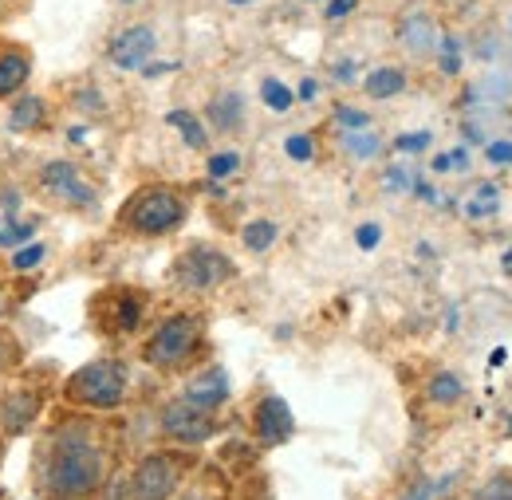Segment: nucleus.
Wrapping results in <instances>:
<instances>
[{"label":"nucleus","instance_id":"nucleus-1","mask_svg":"<svg viewBox=\"0 0 512 500\" xmlns=\"http://www.w3.org/2000/svg\"><path fill=\"white\" fill-rule=\"evenodd\" d=\"M103 477H107V457L95 434L79 422H67L64 430H56L40 469V489L52 500H83L103 485Z\"/></svg>","mask_w":512,"mask_h":500},{"label":"nucleus","instance_id":"nucleus-2","mask_svg":"<svg viewBox=\"0 0 512 500\" xmlns=\"http://www.w3.org/2000/svg\"><path fill=\"white\" fill-rule=\"evenodd\" d=\"M127 386L130 375L119 359H95V363L79 367L75 375H67L64 398L83 410H119L127 398Z\"/></svg>","mask_w":512,"mask_h":500},{"label":"nucleus","instance_id":"nucleus-3","mask_svg":"<svg viewBox=\"0 0 512 500\" xmlns=\"http://www.w3.org/2000/svg\"><path fill=\"white\" fill-rule=\"evenodd\" d=\"M186 221V201L170 186L138 189L123 209V225L138 237H166Z\"/></svg>","mask_w":512,"mask_h":500},{"label":"nucleus","instance_id":"nucleus-4","mask_svg":"<svg viewBox=\"0 0 512 500\" xmlns=\"http://www.w3.org/2000/svg\"><path fill=\"white\" fill-rule=\"evenodd\" d=\"M197 343H201V323H197V315L178 312L154 327V335L146 339L142 355H146L150 367L174 371V367H182L193 351H197Z\"/></svg>","mask_w":512,"mask_h":500},{"label":"nucleus","instance_id":"nucleus-5","mask_svg":"<svg viewBox=\"0 0 512 500\" xmlns=\"http://www.w3.org/2000/svg\"><path fill=\"white\" fill-rule=\"evenodd\" d=\"M170 276H174V284L186 288V292H213V288H221L225 280H233L237 268H233V260L221 249L193 245V249H186L178 256V264H174Z\"/></svg>","mask_w":512,"mask_h":500},{"label":"nucleus","instance_id":"nucleus-6","mask_svg":"<svg viewBox=\"0 0 512 500\" xmlns=\"http://www.w3.org/2000/svg\"><path fill=\"white\" fill-rule=\"evenodd\" d=\"M36 182L44 189V197H52V201L64 205V209H95V205H99L95 186H91V182L79 174V166L67 162V158L44 162L40 174H36Z\"/></svg>","mask_w":512,"mask_h":500},{"label":"nucleus","instance_id":"nucleus-7","mask_svg":"<svg viewBox=\"0 0 512 500\" xmlns=\"http://www.w3.org/2000/svg\"><path fill=\"white\" fill-rule=\"evenodd\" d=\"M186 461L174 453H150L130 473V500H170L182 485Z\"/></svg>","mask_w":512,"mask_h":500},{"label":"nucleus","instance_id":"nucleus-8","mask_svg":"<svg viewBox=\"0 0 512 500\" xmlns=\"http://www.w3.org/2000/svg\"><path fill=\"white\" fill-rule=\"evenodd\" d=\"M162 434L178 445H205L217 434V418H213V410H201L186 398H178L162 410Z\"/></svg>","mask_w":512,"mask_h":500},{"label":"nucleus","instance_id":"nucleus-9","mask_svg":"<svg viewBox=\"0 0 512 500\" xmlns=\"http://www.w3.org/2000/svg\"><path fill=\"white\" fill-rule=\"evenodd\" d=\"M154 48H158V32L150 24H130V28L111 36L107 60L115 63L119 71H142L154 56Z\"/></svg>","mask_w":512,"mask_h":500},{"label":"nucleus","instance_id":"nucleus-10","mask_svg":"<svg viewBox=\"0 0 512 500\" xmlns=\"http://www.w3.org/2000/svg\"><path fill=\"white\" fill-rule=\"evenodd\" d=\"M253 426H256V441L268 445V449H272V445H284V441L296 434V418H292L288 402L276 398V394H268V398L256 402Z\"/></svg>","mask_w":512,"mask_h":500},{"label":"nucleus","instance_id":"nucleus-11","mask_svg":"<svg viewBox=\"0 0 512 500\" xmlns=\"http://www.w3.org/2000/svg\"><path fill=\"white\" fill-rule=\"evenodd\" d=\"M40 410H44L40 390L16 386V390L0 402V430H4V434H28V430H32V422L40 418Z\"/></svg>","mask_w":512,"mask_h":500},{"label":"nucleus","instance_id":"nucleus-12","mask_svg":"<svg viewBox=\"0 0 512 500\" xmlns=\"http://www.w3.org/2000/svg\"><path fill=\"white\" fill-rule=\"evenodd\" d=\"M182 398L193 402V406H201V410H217V406L229 398V375H225L221 367H209V371H201V375L190 378V386H186Z\"/></svg>","mask_w":512,"mask_h":500},{"label":"nucleus","instance_id":"nucleus-13","mask_svg":"<svg viewBox=\"0 0 512 500\" xmlns=\"http://www.w3.org/2000/svg\"><path fill=\"white\" fill-rule=\"evenodd\" d=\"M398 40H402V48H406L410 56H430V52H438L442 32H438V24H434L430 16L414 12V16H406V20L398 24Z\"/></svg>","mask_w":512,"mask_h":500},{"label":"nucleus","instance_id":"nucleus-14","mask_svg":"<svg viewBox=\"0 0 512 500\" xmlns=\"http://www.w3.org/2000/svg\"><path fill=\"white\" fill-rule=\"evenodd\" d=\"M44 123H48V103L40 95L20 91L8 107V130L12 134H36V130H44Z\"/></svg>","mask_w":512,"mask_h":500},{"label":"nucleus","instance_id":"nucleus-15","mask_svg":"<svg viewBox=\"0 0 512 500\" xmlns=\"http://www.w3.org/2000/svg\"><path fill=\"white\" fill-rule=\"evenodd\" d=\"M28 75H32L28 52L4 48V52H0V99H16V95L24 91V83H28Z\"/></svg>","mask_w":512,"mask_h":500},{"label":"nucleus","instance_id":"nucleus-16","mask_svg":"<svg viewBox=\"0 0 512 500\" xmlns=\"http://www.w3.org/2000/svg\"><path fill=\"white\" fill-rule=\"evenodd\" d=\"M209 123H213V130H221V134H233V130H241V123H245V99L241 95H217L213 103H209Z\"/></svg>","mask_w":512,"mask_h":500},{"label":"nucleus","instance_id":"nucleus-17","mask_svg":"<svg viewBox=\"0 0 512 500\" xmlns=\"http://www.w3.org/2000/svg\"><path fill=\"white\" fill-rule=\"evenodd\" d=\"M363 87H367L371 99H394V95L406 91V71H402V67H375V71L363 79Z\"/></svg>","mask_w":512,"mask_h":500},{"label":"nucleus","instance_id":"nucleus-18","mask_svg":"<svg viewBox=\"0 0 512 500\" xmlns=\"http://www.w3.org/2000/svg\"><path fill=\"white\" fill-rule=\"evenodd\" d=\"M343 150L355 158V162H371L379 150H383V138L375 130H343Z\"/></svg>","mask_w":512,"mask_h":500},{"label":"nucleus","instance_id":"nucleus-19","mask_svg":"<svg viewBox=\"0 0 512 500\" xmlns=\"http://www.w3.org/2000/svg\"><path fill=\"white\" fill-rule=\"evenodd\" d=\"M453 485H457V473H446V477H422V481H414L398 500H438V497H446Z\"/></svg>","mask_w":512,"mask_h":500},{"label":"nucleus","instance_id":"nucleus-20","mask_svg":"<svg viewBox=\"0 0 512 500\" xmlns=\"http://www.w3.org/2000/svg\"><path fill=\"white\" fill-rule=\"evenodd\" d=\"M166 123L186 138V146H190V150H205V126H201V119H197L193 111H170V115H166Z\"/></svg>","mask_w":512,"mask_h":500},{"label":"nucleus","instance_id":"nucleus-21","mask_svg":"<svg viewBox=\"0 0 512 500\" xmlns=\"http://www.w3.org/2000/svg\"><path fill=\"white\" fill-rule=\"evenodd\" d=\"M276 221H268V217H256L245 225V233H241V241H245V249L249 252H268L272 249V241H276Z\"/></svg>","mask_w":512,"mask_h":500},{"label":"nucleus","instance_id":"nucleus-22","mask_svg":"<svg viewBox=\"0 0 512 500\" xmlns=\"http://www.w3.org/2000/svg\"><path fill=\"white\" fill-rule=\"evenodd\" d=\"M426 394H430V402H438V406H449V402H457V398L465 394V382H461L457 375H449V371H442V375L430 378Z\"/></svg>","mask_w":512,"mask_h":500},{"label":"nucleus","instance_id":"nucleus-23","mask_svg":"<svg viewBox=\"0 0 512 500\" xmlns=\"http://www.w3.org/2000/svg\"><path fill=\"white\" fill-rule=\"evenodd\" d=\"M260 99H264V107H268V111H280V115H284V111H292L296 91H292V87H284L280 79H264V83H260Z\"/></svg>","mask_w":512,"mask_h":500},{"label":"nucleus","instance_id":"nucleus-24","mask_svg":"<svg viewBox=\"0 0 512 500\" xmlns=\"http://www.w3.org/2000/svg\"><path fill=\"white\" fill-rule=\"evenodd\" d=\"M44 256H48V245H44V241H28V245L12 249L8 264H12V272H32V268L44 264Z\"/></svg>","mask_w":512,"mask_h":500},{"label":"nucleus","instance_id":"nucleus-25","mask_svg":"<svg viewBox=\"0 0 512 500\" xmlns=\"http://www.w3.org/2000/svg\"><path fill=\"white\" fill-rule=\"evenodd\" d=\"M36 237V225H24V221H16V217H4L0 221V249H20V245H28Z\"/></svg>","mask_w":512,"mask_h":500},{"label":"nucleus","instance_id":"nucleus-26","mask_svg":"<svg viewBox=\"0 0 512 500\" xmlns=\"http://www.w3.org/2000/svg\"><path fill=\"white\" fill-rule=\"evenodd\" d=\"M138 319H142V300L123 292V296L115 300V327H119V331H134Z\"/></svg>","mask_w":512,"mask_h":500},{"label":"nucleus","instance_id":"nucleus-27","mask_svg":"<svg viewBox=\"0 0 512 500\" xmlns=\"http://www.w3.org/2000/svg\"><path fill=\"white\" fill-rule=\"evenodd\" d=\"M497 201H501V189L481 186L477 189V201H469V205H465V213H469V217H485V213H493V209H497Z\"/></svg>","mask_w":512,"mask_h":500},{"label":"nucleus","instance_id":"nucleus-28","mask_svg":"<svg viewBox=\"0 0 512 500\" xmlns=\"http://www.w3.org/2000/svg\"><path fill=\"white\" fill-rule=\"evenodd\" d=\"M284 154H288L292 162H312V158H316V142H312L308 134H292V138L284 142Z\"/></svg>","mask_w":512,"mask_h":500},{"label":"nucleus","instance_id":"nucleus-29","mask_svg":"<svg viewBox=\"0 0 512 500\" xmlns=\"http://www.w3.org/2000/svg\"><path fill=\"white\" fill-rule=\"evenodd\" d=\"M237 166H241V154H233V150H221V154H213V158H209V166H205V170H209V178L217 182V178H229Z\"/></svg>","mask_w":512,"mask_h":500},{"label":"nucleus","instance_id":"nucleus-30","mask_svg":"<svg viewBox=\"0 0 512 500\" xmlns=\"http://www.w3.org/2000/svg\"><path fill=\"white\" fill-rule=\"evenodd\" d=\"M438 48H442V71H446V75H457V71H461V44H457L453 36H442Z\"/></svg>","mask_w":512,"mask_h":500},{"label":"nucleus","instance_id":"nucleus-31","mask_svg":"<svg viewBox=\"0 0 512 500\" xmlns=\"http://www.w3.org/2000/svg\"><path fill=\"white\" fill-rule=\"evenodd\" d=\"M426 146H430V130L398 134V138H394V150H402V154H418V150H426Z\"/></svg>","mask_w":512,"mask_h":500},{"label":"nucleus","instance_id":"nucleus-32","mask_svg":"<svg viewBox=\"0 0 512 500\" xmlns=\"http://www.w3.org/2000/svg\"><path fill=\"white\" fill-rule=\"evenodd\" d=\"M477 500H512V477H493V481L477 493Z\"/></svg>","mask_w":512,"mask_h":500},{"label":"nucleus","instance_id":"nucleus-33","mask_svg":"<svg viewBox=\"0 0 512 500\" xmlns=\"http://www.w3.org/2000/svg\"><path fill=\"white\" fill-rule=\"evenodd\" d=\"M335 123L343 126V130H363V126H371V119H367V111H355V107H339V111H335Z\"/></svg>","mask_w":512,"mask_h":500},{"label":"nucleus","instance_id":"nucleus-34","mask_svg":"<svg viewBox=\"0 0 512 500\" xmlns=\"http://www.w3.org/2000/svg\"><path fill=\"white\" fill-rule=\"evenodd\" d=\"M379 241H383V229H379V225H375V221H367V225H359V229H355V245H359V249H379Z\"/></svg>","mask_w":512,"mask_h":500},{"label":"nucleus","instance_id":"nucleus-35","mask_svg":"<svg viewBox=\"0 0 512 500\" xmlns=\"http://www.w3.org/2000/svg\"><path fill=\"white\" fill-rule=\"evenodd\" d=\"M485 158L493 166H512V142H489L485 146Z\"/></svg>","mask_w":512,"mask_h":500},{"label":"nucleus","instance_id":"nucleus-36","mask_svg":"<svg viewBox=\"0 0 512 500\" xmlns=\"http://www.w3.org/2000/svg\"><path fill=\"white\" fill-rule=\"evenodd\" d=\"M383 186L390 189V193H402V189L410 186V170H406V166H394V170H386Z\"/></svg>","mask_w":512,"mask_h":500},{"label":"nucleus","instance_id":"nucleus-37","mask_svg":"<svg viewBox=\"0 0 512 500\" xmlns=\"http://www.w3.org/2000/svg\"><path fill=\"white\" fill-rule=\"evenodd\" d=\"M355 8H359V0H327L323 16H327V20H343V16H351Z\"/></svg>","mask_w":512,"mask_h":500},{"label":"nucleus","instance_id":"nucleus-38","mask_svg":"<svg viewBox=\"0 0 512 500\" xmlns=\"http://www.w3.org/2000/svg\"><path fill=\"white\" fill-rule=\"evenodd\" d=\"M0 205H4V213L12 217V213L20 209V189H4V193H0Z\"/></svg>","mask_w":512,"mask_h":500},{"label":"nucleus","instance_id":"nucleus-39","mask_svg":"<svg viewBox=\"0 0 512 500\" xmlns=\"http://www.w3.org/2000/svg\"><path fill=\"white\" fill-rule=\"evenodd\" d=\"M335 79H339V83H351V79H355V63L351 60L335 63Z\"/></svg>","mask_w":512,"mask_h":500},{"label":"nucleus","instance_id":"nucleus-40","mask_svg":"<svg viewBox=\"0 0 512 500\" xmlns=\"http://www.w3.org/2000/svg\"><path fill=\"white\" fill-rule=\"evenodd\" d=\"M316 91H320V87H316V79H304V83H300V91H296V99L312 103V99H316Z\"/></svg>","mask_w":512,"mask_h":500},{"label":"nucleus","instance_id":"nucleus-41","mask_svg":"<svg viewBox=\"0 0 512 500\" xmlns=\"http://www.w3.org/2000/svg\"><path fill=\"white\" fill-rule=\"evenodd\" d=\"M166 71H178V63H146L142 75H166Z\"/></svg>","mask_w":512,"mask_h":500},{"label":"nucleus","instance_id":"nucleus-42","mask_svg":"<svg viewBox=\"0 0 512 500\" xmlns=\"http://www.w3.org/2000/svg\"><path fill=\"white\" fill-rule=\"evenodd\" d=\"M178 500H217L213 493H205V489H190V493H182Z\"/></svg>","mask_w":512,"mask_h":500},{"label":"nucleus","instance_id":"nucleus-43","mask_svg":"<svg viewBox=\"0 0 512 500\" xmlns=\"http://www.w3.org/2000/svg\"><path fill=\"white\" fill-rule=\"evenodd\" d=\"M489 363H493V367H505V363H509V351H505V347H501V351H493V359H489Z\"/></svg>","mask_w":512,"mask_h":500},{"label":"nucleus","instance_id":"nucleus-44","mask_svg":"<svg viewBox=\"0 0 512 500\" xmlns=\"http://www.w3.org/2000/svg\"><path fill=\"white\" fill-rule=\"evenodd\" d=\"M4 367H8V339L0 335V371H4Z\"/></svg>","mask_w":512,"mask_h":500},{"label":"nucleus","instance_id":"nucleus-45","mask_svg":"<svg viewBox=\"0 0 512 500\" xmlns=\"http://www.w3.org/2000/svg\"><path fill=\"white\" fill-rule=\"evenodd\" d=\"M229 4H253V0H229Z\"/></svg>","mask_w":512,"mask_h":500}]
</instances>
